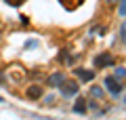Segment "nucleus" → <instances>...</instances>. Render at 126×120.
<instances>
[{"label":"nucleus","mask_w":126,"mask_h":120,"mask_svg":"<svg viewBox=\"0 0 126 120\" xmlns=\"http://www.w3.org/2000/svg\"><path fill=\"white\" fill-rule=\"evenodd\" d=\"M27 95H30V97H40L42 91H40V86H32V89L27 91Z\"/></svg>","instance_id":"0eeeda50"},{"label":"nucleus","mask_w":126,"mask_h":120,"mask_svg":"<svg viewBox=\"0 0 126 120\" xmlns=\"http://www.w3.org/2000/svg\"><path fill=\"white\" fill-rule=\"evenodd\" d=\"M63 80H65V76H63V74H53V76L48 78V84H50V86H61Z\"/></svg>","instance_id":"39448f33"},{"label":"nucleus","mask_w":126,"mask_h":120,"mask_svg":"<svg viewBox=\"0 0 126 120\" xmlns=\"http://www.w3.org/2000/svg\"><path fill=\"white\" fill-rule=\"evenodd\" d=\"M113 61H116V59L109 53H103V55H99V57L94 59V65L97 67H109V65H113Z\"/></svg>","instance_id":"7ed1b4c3"},{"label":"nucleus","mask_w":126,"mask_h":120,"mask_svg":"<svg viewBox=\"0 0 126 120\" xmlns=\"http://www.w3.org/2000/svg\"><path fill=\"white\" fill-rule=\"evenodd\" d=\"M61 93L65 95V97H74V95L78 93V84L72 82V80H67V82L63 80V82H61Z\"/></svg>","instance_id":"f03ea898"},{"label":"nucleus","mask_w":126,"mask_h":120,"mask_svg":"<svg viewBox=\"0 0 126 120\" xmlns=\"http://www.w3.org/2000/svg\"><path fill=\"white\" fill-rule=\"evenodd\" d=\"M74 112H76V114H84L86 112V101L84 99H78V101L74 103Z\"/></svg>","instance_id":"423d86ee"},{"label":"nucleus","mask_w":126,"mask_h":120,"mask_svg":"<svg viewBox=\"0 0 126 120\" xmlns=\"http://www.w3.org/2000/svg\"><path fill=\"white\" fill-rule=\"evenodd\" d=\"M76 74L80 76L82 80H86V82H90V80L94 78V72H90V70H82V67H76Z\"/></svg>","instance_id":"20e7f679"},{"label":"nucleus","mask_w":126,"mask_h":120,"mask_svg":"<svg viewBox=\"0 0 126 120\" xmlns=\"http://www.w3.org/2000/svg\"><path fill=\"white\" fill-rule=\"evenodd\" d=\"M116 2H118V0H107V4H116Z\"/></svg>","instance_id":"f8f14e48"},{"label":"nucleus","mask_w":126,"mask_h":120,"mask_svg":"<svg viewBox=\"0 0 126 120\" xmlns=\"http://www.w3.org/2000/svg\"><path fill=\"white\" fill-rule=\"evenodd\" d=\"M124 76H126L124 70H116V78H124Z\"/></svg>","instance_id":"9b49d317"},{"label":"nucleus","mask_w":126,"mask_h":120,"mask_svg":"<svg viewBox=\"0 0 126 120\" xmlns=\"http://www.w3.org/2000/svg\"><path fill=\"white\" fill-rule=\"evenodd\" d=\"M118 11H120L122 17H126V0H120V6H118Z\"/></svg>","instance_id":"1a4fd4ad"},{"label":"nucleus","mask_w":126,"mask_h":120,"mask_svg":"<svg viewBox=\"0 0 126 120\" xmlns=\"http://www.w3.org/2000/svg\"><path fill=\"white\" fill-rule=\"evenodd\" d=\"M90 93H93L94 97H103V89H101V86H93V89H90Z\"/></svg>","instance_id":"6e6552de"},{"label":"nucleus","mask_w":126,"mask_h":120,"mask_svg":"<svg viewBox=\"0 0 126 120\" xmlns=\"http://www.w3.org/2000/svg\"><path fill=\"white\" fill-rule=\"evenodd\" d=\"M120 38H122V42H126V21H124V25L120 30Z\"/></svg>","instance_id":"9d476101"},{"label":"nucleus","mask_w":126,"mask_h":120,"mask_svg":"<svg viewBox=\"0 0 126 120\" xmlns=\"http://www.w3.org/2000/svg\"><path fill=\"white\" fill-rule=\"evenodd\" d=\"M105 89H107L113 97H118V95L122 93V84H120V80H118L116 76H107V78H105Z\"/></svg>","instance_id":"f257e3e1"},{"label":"nucleus","mask_w":126,"mask_h":120,"mask_svg":"<svg viewBox=\"0 0 126 120\" xmlns=\"http://www.w3.org/2000/svg\"><path fill=\"white\" fill-rule=\"evenodd\" d=\"M124 103H126V97H124Z\"/></svg>","instance_id":"ddd939ff"}]
</instances>
